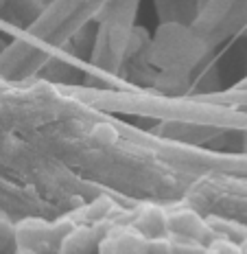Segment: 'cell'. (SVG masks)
I'll list each match as a JSON object with an SVG mask.
<instances>
[{
  "instance_id": "6da1fadb",
  "label": "cell",
  "mask_w": 247,
  "mask_h": 254,
  "mask_svg": "<svg viewBox=\"0 0 247 254\" xmlns=\"http://www.w3.org/2000/svg\"><path fill=\"white\" fill-rule=\"evenodd\" d=\"M201 230H203V221L195 213H191V210L175 213L166 219V232H173V235H184V237H195V239H199Z\"/></svg>"
},
{
  "instance_id": "7a4b0ae2",
  "label": "cell",
  "mask_w": 247,
  "mask_h": 254,
  "mask_svg": "<svg viewBox=\"0 0 247 254\" xmlns=\"http://www.w3.org/2000/svg\"><path fill=\"white\" fill-rule=\"evenodd\" d=\"M171 237V254H203V248L199 239L195 237H184V235H173Z\"/></svg>"
},
{
  "instance_id": "3957f363",
  "label": "cell",
  "mask_w": 247,
  "mask_h": 254,
  "mask_svg": "<svg viewBox=\"0 0 247 254\" xmlns=\"http://www.w3.org/2000/svg\"><path fill=\"white\" fill-rule=\"evenodd\" d=\"M143 254H171V237L169 235L147 237Z\"/></svg>"
},
{
  "instance_id": "277c9868",
  "label": "cell",
  "mask_w": 247,
  "mask_h": 254,
  "mask_svg": "<svg viewBox=\"0 0 247 254\" xmlns=\"http://www.w3.org/2000/svg\"><path fill=\"white\" fill-rule=\"evenodd\" d=\"M92 138L97 142H103V145H109V142L116 140V129L112 125H97L92 129Z\"/></svg>"
},
{
  "instance_id": "5b68a950",
  "label": "cell",
  "mask_w": 247,
  "mask_h": 254,
  "mask_svg": "<svg viewBox=\"0 0 247 254\" xmlns=\"http://www.w3.org/2000/svg\"><path fill=\"white\" fill-rule=\"evenodd\" d=\"M109 208H112L109 199L107 197H101L99 202H94L90 206V210H88V217H90V219H103V217L109 213Z\"/></svg>"
},
{
  "instance_id": "8992f818",
  "label": "cell",
  "mask_w": 247,
  "mask_h": 254,
  "mask_svg": "<svg viewBox=\"0 0 247 254\" xmlns=\"http://www.w3.org/2000/svg\"><path fill=\"white\" fill-rule=\"evenodd\" d=\"M203 254H239V248H234L228 241H214L208 250H203Z\"/></svg>"
},
{
  "instance_id": "52a82bcc",
  "label": "cell",
  "mask_w": 247,
  "mask_h": 254,
  "mask_svg": "<svg viewBox=\"0 0 247 254\" xmlns=\"http://www.w3.org/2000/svg\"><path fill=\"white\" fill-rule=\"evenodd\" d=\"M22 254H35V252H33V250H31V248H26V250H24Z\"/></svg>"
}]
</instances>
